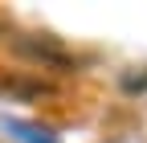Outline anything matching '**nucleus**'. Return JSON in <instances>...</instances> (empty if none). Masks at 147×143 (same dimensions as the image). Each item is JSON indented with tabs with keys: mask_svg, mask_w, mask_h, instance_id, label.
I'll list each match as a JSON object with an SVG mask.
<instances>
[{
	"mask_svg": "<svg viewBox=\"0 0 147 143\" xmlns=\"http://www.w3.org/2000/svg\"><path fill=\"white\" fill-rule=\"evenodd\" d=\"M8 57L21 65V69H33V74H45L53 82H61V78H74V74H82V53L65 45L61 37H53V33H41V29H12L8 33Z\"/></svg>",
	"mask_w": 147,
	"mask_h": 143,
	"instance_id": "f257e3e1",
	"label": "nucleus"
},
{
	"mask_svg": "<svg viewBox=\"0 0 147 143\" xmlns=\"http://www.w3.org/2000/svg\"><path fill=\"white\" fill-rule=\"evenodd\" d=\"M65 86L53 82L45 74H33V69H21V65H8L0 69V98L4 102H29V106H53L61 102Z\"/></svg>",
	"mask_w": 147,
	"mask_h": 143,
	"instance_id": "f03ea898",
	"label": "nucleus"
},
{
	"mask_svg": "<svg viewBox=\"0 0 147 143\" xmlns=\"http://www.w3.org/2000/svg\"><path fill=\"white\" fill-rule=\"evenodd\" d=\"M102 143H147V131H139V127H123V131H110Z\"/></svg>",
	"mask_w": 147,
	"mask_h": 143,
	"instance_id": "20e7f679",
	"label": "nucleus"
},
{
	"mask_svg": "<svg viewBox=\"0 0 147 143\" xmlns=\"http://www.w3.org/2000/svg\"><path fill=\"white\" fill-rule=\"evenodd\" d=\"M4 131L16 135L21 143H61V139H53L49 127H41V123H25V119H4Z\"/></svg>",
	"mask_w": 147,
	"mask_h": 143,
	"instance_id": "7ed1b4c3",
	"label": "nucleus"
},
{
	"mask_svg": "<svg viewBox=\"0 0 147 143\" xmlns=\"http://www.w3.org/2000/svg\"><path fill=\"white\" fill-rule=\"evenodd\" d=\"M8 33H12V25H8V16H0V45L8 41Z\"/></svg>",
	"mask_w": 147,
	"mask_h": 143,
	"instance_id": "39448f33",
	"label": "nucleus"
}]
</instances>
